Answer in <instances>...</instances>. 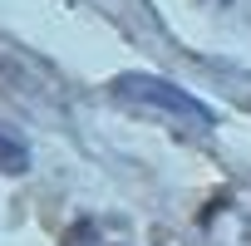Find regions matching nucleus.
<instances>
[{
	"label": "nucleus",
	"instance_id": "obj_2",
	"mask_svg": "<svg viewBox=\"0 0 251 246\" xmlns=\"http://www.w3.org/2000/svg\"><path fill=\"white\" fill-rule=\"evenodd\" d=\"M0 172L5 177H25L30 172V143L20 138V128H10L0 118Z\"/></svg>",
	"mask_w": 251,
	"mask_h": 246
},
{
	"label": "nucleus",
	"instance_id": "obj_1",
	"mask_svg": "<svg viewBox=\"0 0 251 246\" xmlns=\"http://www.w3.org/2000/svg\"><path fill=\"white\" fill-rule=\"evenodd\" d=\"M108 94H113L118 103L168 113V118H177V123H192V128H212V123H217L212 103H202L197 94H187L182 84L158 79V74H118V79L108 84Z\"/></svg>",
	"mask_w": 251,
	"mask_h": 246
}]
</instances>
